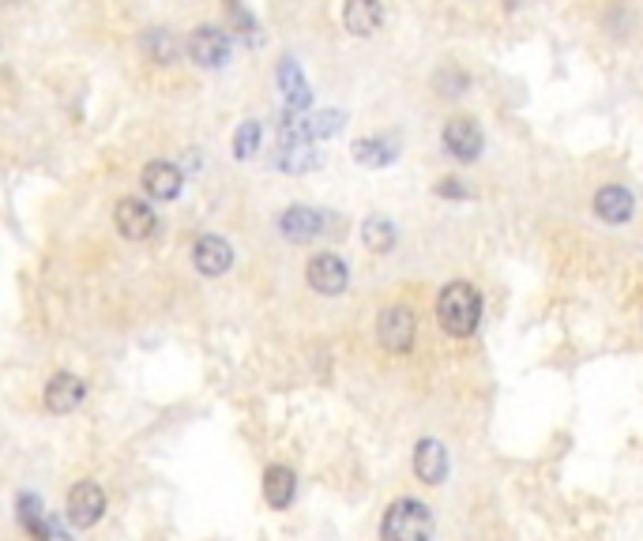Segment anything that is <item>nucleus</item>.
<instances>
[{"mask_svg":"<svg viewBox=\"0 0 643 541\" xmlns=\"http://www.w3.org/2000/svg\"><path fill=\"white\" fill-rule=\"evenodd\" d=\"M140 46L155 64H173L181 57V38H177L170 27H151V31H143Z\"/></svg>","mask_w":643,"mask_h":541,"instance_id":"a211bd4d","label":"nucleus"},{"mask_svg":"<svg viewBox=\"0 0 643 541\" xmlns=\"http://www.w3.org/2000/svg\"><path fill=\"white\" fill-rule=\"evenodd\" d=\"M433 530H437V523H433L429 504L410 500V496L388 504L384 519H380V541H433Z\"/></svg>","mask_w":643,"mask_h":541,"instance_id":"f03ea898","label":"nucleus"},{"mask_svg":"<svg viewBox=\"0 0 643 541\" xmlns=\"http://www.w3.org/2000/svg\"><path fill=\"white\" fill-rule=\"evenodd\" d=\"M192 267H196L200 275H207V279H219V275H226V271L234 267V248H230V241L219 237V233H207V237H200L196 248H192Z\"/></svg>","mask_w":643,"mask_h":541,"instance_id":"9d476101","label":"nucleus"},{"mask_svg":"<svg viewBox=\"0 0 643 541\" xmlns=\"http://www.w3.org/2000/svg\"><path fill=\"white\" fill-rule=\"evenodd\" d=\"M189 57L200 68H222V64L230 61V34L215 27V23H200L189 34Z\"/></svg>","mask_w":643,"mask_h":541,"instance_id":"20e7f679","label":"nucleus"},{"mask_svg":"<svg viewBox=\"0 0 643 541\" xmlns=\"http://www.w3.org/2000/svg\"><path fill=\"white\" fill-rule=\"evenodd\" d=\"M395 158H399V151H395V143L384 140V136H369V140L354 143V162H358V166L384 170V166H392Z\"/></svg>","mask_w":643,"mask_h":541,"instance_id":"6ab92c4d","label":"nucleus"},{"mask_svg":"<svg viewBox=\"0 0 643 541\" xmlns=\"http://www.w3.org/2000/svg\"><path fill=\"white\" fill-rule=\"evenodd\" d=\"M595 215L610 226H621L628 218L636 215V196L621 185H606L595 192Z\"/></svg>","mask_w":643,"mask_h":541,"instance_id":"4468645a","label":"nucleus"},{"mask_svg":"<svg viewBox=\"0 0 643 541\" xmlns=\"http://www.w3.org/2000/svg\"><path fill=\"white\" fill-rule=\"evenodd\" d=\"M343 23L350 34H358V38H369V34L380 31V23H384V8H380L377 0H350L343 8Z\"/></svg>","mask_w":643,"mask_h":541,"instance_id":"f3484780","label":"nucleus"},{"mask_svg":"<svg viewBox=\"0 0 643 541\" xmlns=\"http://www.w3.org/2000/svg\"><path fill=\"white\" fill-rule=\"evenodd\" d=\"M19 519H23V526L31 530L38 541H49L53 534L46 530V511H42V500L34 493H19Z\"/></svg>","mask_w":643,"mask_h":541,"instance_id":"4be33fe9","label":"nucleus"},{"mask_svg":"<svg viewBox=\"0 0 643 541\" xmlns=\"http://www.w3.org/2000/svg\"><path fill=\"white\" fill-rule=\"evenodd\" d=\"M279 151H275V166H283L290 173H305L320 166V151L313 140H305L298 128H279Z\"/></svg>","mask_w":643,"mask_h":541,"instance_id":"1a4fd4ad","label":"nucleus"},{"mask_svg":"<svg viewBox=\"0 0 643 541\" xmlns=\"http://www.w3.org/2000/svg\"><path fill=\"white\" fill-rule=\"evenodd\" d=\"M437 320L452 339H467L482 324V294L471 282H448L437 297Z\"/></svg>","mask_w":643,"mask_h":541,"instance_id":"f257e3e1","label":"nucleus"},{"mask_svg":"<svg viewBox=\"0 0 643 541\" xmlns=\"http://www.w3.org/2000/svg\"><path fill=\"white\" fill-rule=\"evenodd\" d=\"M260 121H241V128L234 132V155L237 158H252L260 151Z\"/></svg>","mask_w":643,"mask_h":541,"instance_id":"5701e85b","label":"nucleus"},{"mask_svg":"<svg viewBox=\"0 0 643 541\" xmlns=\"http://www.w3.org/2000/svg\"><path fill=\"white\" fill-rule=\"evenodd\" d=\"M279 87H283L286 102H290L294 113H301V109L309 106V83H305L301 68L294 64V57H283V64H279Z\"/></svg>","mask_w":643,"mask_h":541,"instance_id":"aec40b11","label":"nucleus"},{"mask_svg":"<svg viewBox=\"0 0 643 541\" xmlns=\"http://www.w3.org/2000/svg\"><path fill=\"white\" fill-rule=\"evenodd\" d=\"M113 226H117L121 237H128V241H147V237L158 230V215L151 211L147 200L125 196V200L113 207Z\"/></svg>","mask_w":643,"mask_h":541,"instance_id":"0eeeda50","label":"nucleus"},{"mask_svg":"<svg viewBox=\"0 0 643 541\" xmlns=\"http://www.w3.org/2000/svg\"><path fill=\"white\" fill-rule=\"evenodd\" d=\"M440 143H444V151L455 162H474V158L482 155V147H486V136H482V128L471 117H452V121L444 124V132H440Z\"/></svg>","mask_w":643,"mask_h":541,"instance_id":"39448f33","label":"nucleus"},{"mask_svg":"<svg viewBox=\"0 0 643 541\" xmlns=\"http://www.w3.org/2000/svg\"><path fill=\"white\" fill-rule=\"evenodd\" d=\"M87 399V384L79 380L76 372H57V376H49L46 384V406L53 414H72L79 410Z\"/></svg>","mask_w":643,"mask_h":541,"instance_id":"9b49d317","label":"nucleus"},{"mask_svg":"<svg viewBox=\"0 0 643 541\" xmlns=\"http://www.w3.org/2000/svg\"><path fill=\"white\" fill-rule=\"evenodd\" d=\"M414 474L425 485H444V478H448V448L433 436L418 440L414 444Z\"/></svg>","mask_w":643,"mask_h":541,"instance_id":"f8f14e48","label":"nucleus"},{"mask_svg":"<svg viewBox=\"0 0 643 541\" xmlns=\"http://www.w3.org/2000/svg\"><path fill=\"white\" fill-rule=\"evenodd\" d=\"M106 515V493L98 481H76L68 493V523L79 530H91Z\"/></svg>","mask_w":643,"mask_h":541,"instance_id":"423d86ee","label":"nucleus"},{"mask_svg":"<svg viewBox=\"0 0 643 541\" xmlns=\"http://www.w3.org/2000/svg\"><path fill=\"white\" fill-rule=\"evenodd\" d=\"M437 196H452V200H467L471 192H467V188L459 185L455 177H444V181H440V185H437Z\"/></svg>","mask_w":643,"mask_h":541,"instance_id":"b1692460","label":"nucleus"},{"mask_svg":"<svg viewBox=\"0 0 643 541\" xmlns=\"http://www.w3.org/2000/svg\"><path fill=\"white\" fill-rule=\"evenodd\" d=\"M395 237H399V230L392 226V218L369 215L365 222H361V241L373 248V252H392Z\"/></svg>","mask_w":643,"mask_h":541,"instance_id":"412c9836","label":"nucleus"},{"mask_svg":"<svg viewBox=\"0 0 643 541\" xmlns=\"http://www.w3.org/2000/svg\"><path fill=\"white\" fill-rule=\"evenodd\" d=\"M226 16L234 19L237 27H245V31H252V16L245 12V8H237V4H230V8H226Z\"/></svg>","mask_w":643,"mask_h":541,"instance_id":"393cba45","label":"nucleus"},{"mask_svg":"<svg viewBox=\"0 0 643 541\" xmlns=\"http://www.w3.org/2000/svg\"><path fill=\"white\" fill-rule=\"evenodd\" d=\"M140 181L151 200H166V203L177 200V196H181V185H185V177H181V170H177L173 162H147Z\"/></svg>","mask_w":643,"mask_h":541,"instance_id":"ddd939ff","label":"nucleus"},{"mask_svg":"<svg viewBox=\"0 0 643 541\" xmlns=\"http://www.w3.org/2000/svg\"><path fill=\"white\" fill-rule=\"evenodd\" d=\"M305 279L313 286L316 294L324 297H335L346 290V282H350V271H346L343 256H335V252H316L309 267H305Z\"/></svg>","mask_w":643,"mask_h":541,"instance_id":"6e6552de","label":"nucleus"},{"mask_svg":"<svg viewBox=\"0 0 643 541\" xmlns=\"http://www.w3.org/2000/svg\"><path fill=\"white\" fill-rule=\"evenodd\" d=\"M294 496H298V474L283 463L267 466V474H264V500L267 504H271L275 511H283V508L294 504Z\"/></svg>","mask_w":643,"mask_h":541,"instance_id":"dca6fc26","label":"nucleus"},{"mask_svg":"<svg viewBox=\"0 0 643 541\" xmlns=\"http://www.w3.org/2000/svg\"><path fill=\"white\" fill-rule=\"evenodd\" d=\"M324 226H328V218L320 215L316 207H286L283 218H279V230H283V237H290V241H313L316 233H324Z\"/></svg>","mask_w":643,"mask_h":541,"instance_id":"2eb2a0df","label":"nucleus"},{"mask_svg":"<svg viewBox=\"0 0 643 541\" xmlns=\"http://www.w3.org/2000/svg\"><path fill=\"white\" fill-rule=\"evenodd\" d=\"M414 335H418V320L407 305H392L377 316V339L388 354H407L414 346Z\"/></svg>","mask_w":643,"mask_h":541,"instance_id":"7ed1b4c3","label":"nucleus"}]
</instances>
